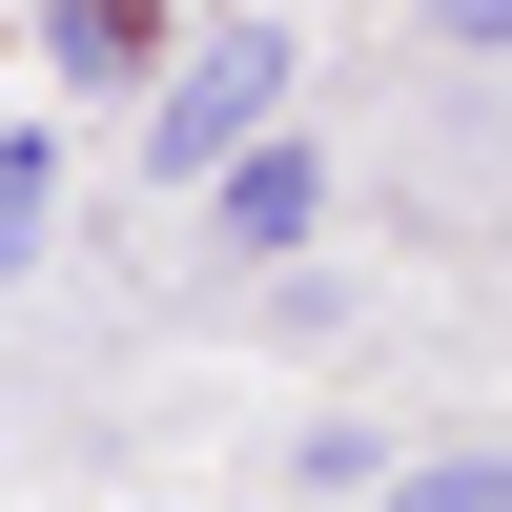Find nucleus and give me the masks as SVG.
<instances>
[{"mask_svg":"<svg viewBox=\"0 0 512 512\" xmlns=\"http://www.w3.org/2000/svg\"><path fill=\"white\" fill-rule=\"evenodd\" d=\"M287 123V21H226L205 62H164V103H144V144H164V185H205V164H246Z\"/></svg>","mask_w":512,"mask_h":512,"instance_id":"1","label":"nucleus"},{"mask_svg":"<svg viewBox=\"0 0 512 512\" xmlns=\"http://www.w3.org/2000/svg\"><path fill=\"white\" fill-rule=\"evenodd\" d=\"M205 205H226V246H246V267H267V246H308V226H328V164H308V144H287V123H267V144H246V164H205Z\"/></svg>","mask_w":512,"mask_h":512,"instance_id":"2","label":"nucleus"},{"mask_svg":"<svg viewBox=\"0 0 512 512\" xmlns=\"http://www.w3.org/2000/svg\"><path fill=\"white\" fill-rule=\"evenodd\" d=\"M41 226H62V164H41V144H0V287L41 267Z\"/></svg>","mask_w":512,"mask_h":512,"instance_id":"3","label":"nucleus"},{"mask_svg":"<svg viewBox=\"0 0 512 512\" xmlns=\"http://www.w3.org/2000/svg\"><path fill=\"white\" fill-rule=\"evenodd\" d=\"M390 512H512V451H431V472H390Z\"/></svg>","mask_w":512,"mask_h":512,"instance_id":"4","label":"nucleus"},{"mask_svg":"<svg viewBox=\"0 0 512 512\" xmlns=\"http://www.w3.org/2000/svg\"><path fill=\"white\" fill-rule=\"evenodd\" d=\"M431 41H472V62H512V0H431Z\"/></svg>","mask_w":512,"mask_h":512,"instance_id":"5","label":"nucleus"}]
</instances>
